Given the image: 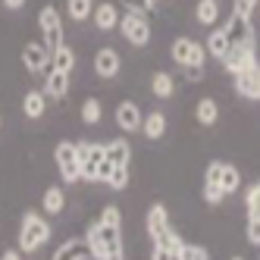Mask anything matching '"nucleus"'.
I'll return each instance as SVG.
<instances>
[{
  "label": "nucleus",
  "instance_id": "nucleus-35",
  "mask_svg": "<svg viewBox=\"0 0 260 260\" xmlns=\"http://www.w3.org/2000/svg\"><path fill=\"white\" fill-rule=\"evenodd\" d=\"M245 235H248V241H251V245H257V248H260V219H248V229H245Z\"/></svg>",
  "mask_w": 260,
  "mask_h": 260
},
{
  "label": "nucleus",
  "instance_id": "nucleus-30",
  "mask_svg": "<svg viewBox=\"0 0 260 260\" xmlns=\"http://www.w3.org/2000/svg\"><path fill=\"white\" fill-rule=\"evenodd\" d=\"M245 207H248V219H260V182H254L245 191Z\"/></svg>",
  "mask_w": 260,
  "mask_h": 260
},
{
  "label": "nucleus",
  "instance_id": "nucleus-1",
  "mask_svg": "<svg viewBox=\"0 0 260 260\" xmlns=\"http://www.w3.org/2000/svg\"><path fill=\"white\" fill-rule=\"evenodd\" d=\"M50 235H53V226L44 219V213L25 210L22 213V226H19V241H16V248L25 251V254H31V251L44 248L47 241H50Z\"/></svg>",
  "mask_w": 260,
  "mask_h": 260
},
{
  "label": "nucleus",
  "instance_id": "nucleus-17",
  "mask_svg": "<svg viewBox=\"0 0 260 260\" xmlns=\"http://www.w3.org/2000/svg\"><path fill=\"white\" fill-rule=\"evenodd\" d=\"M91 19H94V25L101 31H113V28H119V10L113 4H101V7H94Z\"/></svg>",
  "mask_w": 260,
  "mask_h": 260
},
{
  "label": "nucleus",
  "instance_id": "nucleus-16",
  "mask_svg": "<svg viewBox=\"0 0 260 260\" xmlns=\"http://www.w3.org/2000/svg\"><path fill=\"white\" fill-rule=\"evenodd\" d=\"M166 229H170V213H166L163 204H154L147 210V235H151V241H157Z\"/></svg>",
  "mask_w": 260,
  "mask_h": 260
},
{
  "label": "nucleus",
  "instance_id": "nucleus-23",
  "mask_svg": "<svg viewBox=\"0 0 260 260\" xmlns=\"http://www.w3.org/2000/svg\"><path fill=\"white\" fill-rule=\"evenodd\" d=\"M194 116H198L201 125H216V119H219V107H216V101H213V98H201L198 107H194Z\"/></svg>",
  "mask_w": 260,
  "mask_h": 260
},
{
  "label": "nucleus",
  "instance_id": "nucleus-7",
  "mask_svg": "<svg viewBox=\"0 0 260 260\" xmlns=\"http://www.w3.org/2000/svg\"><path fill=\"white\" fill-rule=\"evenodd\" d=\"M53 160H57L63 185H76L82 179V163H79V154H76V141H60L53 147Z\"/></svg>",
  "mask_w": 260,
  "mask_h": 260
},
{
  "label": "nucleus",
  "instance_id": "nucleus-18",
  "mask_svg": "<svg viewBox=\"0 0 260 260\" xmlns=\"http://www.w3.org/2000/svg\"><path fill=\"white\" fill-rule=\"evenodd\" d=\"M63 207H66V191H63V185H50V188L41 194V210L50 213V216H57V213H63Z\"/></svg>",
  "mask_w": 260,
  "mask_h": 260
},
{
  "label": "nucleus",
  "instance_id": "nucleus-13",
  "mask_svg": "<svg viewBox=\"0 0 260 260\" xmlns=\"http://www.w3.org/2000/svg\"><path fill=\"white\" fill-rule=\"evenodd\" d=\"M235 91L245 101H260V69L238 72V76H235Z\"/></svg>",
  "mask_w": 260,
  "mask_h": 260
},
{
  "label": "nucleus",
  "instance_id": "nucleus-14",
  "mask_svg": "<svg viewBox=\"0 0 260 260\" xmlns=\"http://www.w3.org/2000/svg\"><path fill=\"white\" fill-rule=\"evenodd\" d=\"M44 94L47 101H63L66 98V91H69V76L60 69H50V76H44Z\"/></svg>",
  "mask_w": 260,
  "mask_h": 260
},
{
  "label": "nucleus",
  "instance_id": "nucleus-20",
  "mask_svg": "<svg viewBox=\"0 0 260 260\" xmlns=\"http://www.w3.org/2000/svg\"><path fill=\"white\" fill-rule=\"evenodd\" d=\"M207 57H216V60H222L226 57V50L232 47V41H229V35H226V28H213L210 35H207Z\"/></svg>",
  "mask_w": 260,
  "mask_h": 260
},
{
  "label": "nucleus",
  "instance_id": "nucleus-29",
  "mask_svg": "<svg viewBox=\"0 0 260 260\" xmlns=\"http://www.w3.org/2000/svg\"><path fill=\"white\" fill-rule=\"evenodd\" d=\"M85 245H88L91 260H104V241H101V232H98V222H94V226H88V232H85Z\"/></svg>",
  "mask_w": 260,
  "mask_h": 260
},
{
  "label": "nucleus",
  "instance_id": "nucleus-8",
  "mask_svg": "<svg viewBox=\"0 0 260 260\" xmlns=\"http://www.w3.org/2000/svg\"><path fill=\"white\" fill-rule=\"evenodd\" d=\"M50 57L53 53L44 47V41H28L22 47V66L31 72V76H41V72L50 66Z\"/></svg>",
  "mask_w": 260,
  "mask_h": 260
},
{
  "label": "nucleus",
  "instance_id": "nucleus-19",
  "mask_svg": "<svg viewBox=\"0 0 260 260\" xmlns=\"http://www.w3.org/2000/svg\"><path fill=\"white\" fill-rule=\"evenodd\" d=\"M104 151H107V160L113 163V166H128V160H132V147H128L125 138L107 141V144H104Z\"/></svg>",
  "mask_w": 260,
  "mask_h": 260
},
{
  "label": "nucleus",
  "instance_id": "nucleus-2",
  "mask_svg": "<svg viewBox=\"0 0 260 260\" xmlns=\"http://www.w3.org/2000/svg\"><path fill=\"white\" fill-rule=\"evenodd\" d=\"M119 31L132 47H147L151 44V22L141 10H125V16H119Z\"/></svg>",
  "mask_w": 260,
  "mask_h": 260
},
{
  "label": "nucleus",
  "instance_id": "nucleus-24",
  "mask_svg": "<svg viewBox=\"0 0 260 260\" xmlns=\"http://www.w3.org/2000/svg\"><path fill=\"white\" fill-rule=\"evenodd\" d=\"M94 13V0H66V16L72 22H85Z\"/></svg>",
  "mask_w": 260,
  "mask_h": 260
},
{
  "label": "nucleus",
  "instance_id": "nucleus-31",
  "mask_svg": "<svg viewBox=\"0 0 260 260\" xmlns=\"http://www.w3.org/2000/svg\"><path fill=\"white\" fill-rule=\"evenodd\" d=\"M107 185H110L113 191H122L125 185H128V166H113V173H110Z\"/></svg>",
  "mask_w": 260,
  "mask_h": 260
},
{
  "label": "nucleus",
  "instance_id": "nucleus-4",
  "mask_svg": "<svg viewBox=\"0 0 260 260\" xmlns=\"http://www.w3.org/2000/svg\"><path fill=\"white\" fill-rule=\"evenodd\" d=\"M222 66H226L232 76H238V72H251V69H260L257 63V50H254V38H245L241 44H232L226 50V57L219 60Z\"/></svg>",
  "mask_w": 260,
  "mask_h": 260
},
{
  "label": "nucleus",
  "instance_id": "nucleus-21",
  "mask_svg": "<svg viewBox=\"0 0 260 260\" xmlns=\"http://www.w3.org/2000/svg\"><path fill=\"white\" fill-rule=\"evenodd\" d=\"M72 66H76V47H69L66 41L53 50V57H50V69H60V72H72Z\"/></svg>",
  "mask_w": 260,
  "mask_h": 260
},
{
  "label": "nucleus",
  "instance_id": "nucleus-10",
  "mask_svg": "<svg viewBox=\"0 0 260 260\" xmlns=\"http://www.w3.org/2000/svg\"><path fill=\"white\" fill-rule=\"evenodd\" d=\"M119 69H122V57L113 47H101L94 53V72H98L101 79H116Z\"/></svg>",
  "mask_w": 260,
  "mask_h": 260
},
{
  "label": "nucleus",
  "instance_id": "nucleus-37",
  "mask_svg": "<svg viewBox=\"0 0 260 260\" xmlns=\"http://www.w3.org/2000/svg\"><path fill=\"white\" fill-rule=\"evenodd\" d=\"M0 260H25V254H22L19 248H10V251L0 254Z\"/></svg>",
  "mask_w": 260,
  "mask_h": 260
},
{
  "label": "nucleus",
  "instance_id": "nucleus-5",
  "mask_svg": "<svg viewBox=\"0 0 260 260\" xmlns=\"http://www.w3.org/2000/svg\"><path fill=\"white\" fill-rule=\"evenodd\" d=\"M170 57L185 66V69H204V63H207V47H201L194 38H176L173 47H170Z\"/></svg>",
  "mask_w": 260,
  "mask_h": 260
},
{
  "label": "nucleus",
  "instance_id": "nucleus-39",
  "mask_svg": "<svg viewBox=\"0 0 260 260\" xmlns=\"http://www.w3.org/2000/svg\"><path fill=\"white\" fill-rule=\"evenodd\" d=\"M232 260H245V257H232Z\"/></svg>",
  "mask_w": 260,
  "mask_h": 260
},
{
  "label": "nucleus",
  "instance_id": "nucleus-6",
  "mask_svg": "<svg viewBox=\"0 0 260 260\" xmlns=\"http://www.w3.org/2000/svg\"><path fill=\"white\" fill-rule=\"evenodd\" d=\"M76 154H79V163H82V179H88V182H101V163L107 160L104 144H94V141H76Z\"/></svg>",
  "mask_w": 260,
  "mask_h": 260
},
{
  "label": "nucleus",
  "instance_id": "nucleus-36",
  "mask_svg": "<svg viewBox=\"0 0 260 260\" xmlns=\"http://www.w3.org/2000/svg\"><path fill=\"white\" fill-rule=\"evenodd\" d=\"M125 4H128L125 10H141V13H144L147 7H154V4H157V0H125Z\"/></svg>",
  "mask_w": 260,
  "mask_h": 260
},
{
  "label": "nucleus",
  "instance_id": "nucleus-22",
  "mask_svg": "<svg viewBox=\"0 0 260 260\" xmlns=\"http://www.w3.org/2000/svg\"><path fill=\"white\" fill-rule=\"evenodd\" d=\"M141 132H144V138H147V141L163 138V132H166V116L160 113V110L147 113V116H144V122H141Z\"/></svg>",
  "mask_w": 260,
  "mask_h": 260
},
{
  "label": "nucleus",
  "instance_id": "nucleus-38",
  "mask_svg": "<svg viewBox=\"0 0 260 260\" xmlns=\"http://www.w3.org/2000/svg\"><path fill=\"white\" fill-rule=\"evenodd\" d=\"M0 4H4L7 10H22V7H25V0H0Z\"/></svg>",
  "mask_w": 260,
  "mask_h": 260
},
{
  "label": "nucleus",
  "instance_id": "nucleus-41",
  "mask_svg": "<svg viewBox=\"0 0 260 260\" xmlns=\"http://www.w3.org/2000/svg\"><path fill=\"white\" fill-rule=\"evenodd\" d=\"M257 10H260V7H257Z\"/></svg>",
  "mask_w": 260,
  "mask_h": 260
},
{
  "label": "nucleus",
  "instance_id": "nucleus-25",
  "mask_svg": "<svg viewBox=\"0 0 260 260\" xmlns=\"http://www.w3.org/2000/svg\"><path fill=\"white\" fill-rule=\"evenodd\" d=\"M194 16H198L201 25H216L219 22V4H216V0H198Z\"/></svg>",
  "mask_w": 260,
  "mask_h": 260
},
{
  "label": "nucleus",
  "instance_id": "nucleus-15",
  "mask_svg": "<svg viewBox=\"0 0 260 260\" xmlns=\"http://www.w3.org/2000/svg\"><path fill=\"white\" fill-rule=\"evenodd\" d=\"M22 113H25V119H41V116L47 113V94H44V91H38V88L25 91V98H22Z\"/></svg>",
  "mask_w": 260,
  "mask_h": 260
},
{
  "label": "nucleus",
  "instance_id": "nucleus-40",
  "mask_svg": "<svg viewBox=\"0 0 260 260\" xmlns=\"http://www.w3.org/2000/svg\"><path fill=\"white\" fill-rule=\"evenodd\" d=\"M0 125H4V116H0Z\"/></svg>",
  "mask_w": 260,
  "mask_h": 260
},
{
  "label": "nucleus",
  "instance_id": "nucleus-12",
  "mask_svg": "<svg viewBox=\"0 0 260 260\" xmlns=\"http://www.w3.org/2000/svg\"><path fill=\"white\" fill-rule=\"evenodd\" d=\"M50 260H91L85 238H66L63 245L50 254Z\"/></svg>",
  "mask_w": 260,
  "mask_h": 260
},
{
  "label": "nucleus",
  "instance_id": "nucleus-9",
  "mask_svg": "<svg viewBox=\"0 0 260 260\" xmlns=\"http://www.w3.org/2000/svg\"><path fill=\"white\" fill-rule=\"evenodd\" d=\"M98 232H101V241H104V260H125L119 226H113V222H101V219H98Z\"/></svg>",
  "mask_w": 260,
  "mask_h": 260
},
{
  "label": "nucleus",
  "instance_id": "nucleus-27",
  "mask_svg": "<svg viewBox=\"0 0 260 260\" xmlns=\"http://www.w3.org/2000/svg\"><path fill=\"white\" fill-rule=\"evenodd\" d=\"M238 185H241L238 170H235L232 163H222V166H219V188L226 191V194H232V191H238Z\"/></svg>",
  "mask_w": 260,
  "mask_h": 260
},
{
  "label": "nucleus",
  "instance_id": "nucleus-32",
  "mask_svg": "<svg viewBox=\"0 0 260 260\" xmlns=\"http://www.w3.org/2000/svg\"><path fill=\"white\" fill-rule=\"evenodd\" d=\"M257 7H260V0H235V4H232V13L251 22V16H254V10H257Z\"/></svg>",
  "mask_w": 260,
  "mask_h": 260
},
{
  "label": "nucleus",
  "instance_id": "nucleus-28",
  "mask_svg": "<svg viewBox=\"0 0 260 260\" xmlns=\"http://www.w3.org/2000/svg\"><path fill=\"white\" fill-rule=\"evenodd\" d=\"M101 116H104V104H101L98 98H88V101L82 104V122H85V125H98Z\"/></svg>",
  "mask_w": 260,
  "mask_h": 260
},
{
  "label": "nucleus",
  "instance_id": "nucleus-3",
  "mask_svg": "<svg viewBox=\"0 0 260 260\" xmlns=\"http://www.w3.org/2000/svg\"><path fill=\"white\" fill-rule=\"evenodd\" d=\"M38 28H41V41H44V47L53 53L66 38H63V13L57 10V7H41L38 10Z\"/></svg>",
  "mask_w": 260,
  "mask_h": 260
},
{
  "label": "nucleus",
  "instance_id": "nucleus-11",
  "mask_svg": "<svg viewBox=\"0 0 260 260\" xmlns=\"http://www.w3.org/2000/svg\"><path fill=\"white\" fill-rule=\"evenodd\" d=\"M141 122H144V116H141V110H138L135 101H122L116 107V125L122 128V132H138Z\"/></svg>",
  "mask_w": 260,
  "mask_h": 260
},
{
  "label": "nucleus",
  "instance_id": "nucleus-26",
  "mask_svg": "<svg viewBox=\"0 0 260 260\" xmlns=\"http://www.w3.org/2000/svg\"><path fill=\"white\" fill-rule=\"evenodd\" d=\"M151 91H154V94L157 98H173V91H176V82H173V76H170V72H154V76H151Z\"/></svg>",
  "mask_w": 260,
  "mask_h": 260
},
{
  "label": "nucleus",
  "instance_id": "nucleus-33",
  "mask_svg": "<svg viewBox=\"0 0 260 260\" xmlns=\"http://www.w3.org/2000/svg\"><path fill=\"white\" fill-rule=\"evenodd\" d=\"M182 257H185V260H210V251L201 248V245H185Z\"/></svg>",
  "mask_w": 260,
  "mask_h": 260
},
{
  "label": "nucleus",
  "instance_id": "nucleus-34",
  "mask_svg": "<svg viewBox=\"0 0 260 260\" xmlns=\"http://www.w3.org/2000/svg\"><path fill=\"white\" fill-rule=\"evenodd\" d=\"M151 260H185V257H182V254H173V251H166L163 245H154Z\"/></svg>",
  "mask_w": 260,
  "mask_h": 260
}]
</instances>
